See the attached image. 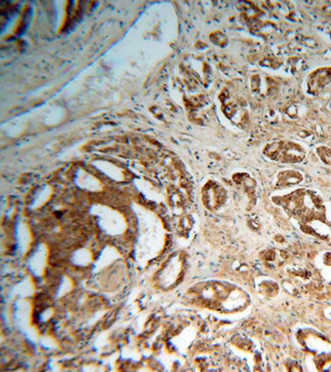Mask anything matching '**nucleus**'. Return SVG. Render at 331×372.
<instances>
[{"instance_id":"obj_1","label":"nucleus","mask_w":331,"mask_h":372,"mask_svg":"<svg viewBox=\"0 0 331 372\" xmlns=\"http://www.w3.org/2000/svg\"><path fill=\"white\" fill-rule=\"evenodd\" d=\"M262 153L272 161L296 164L304 160L307 156V150L295 142L280 140L267 144Z\"/></svg>"},{"instance_id":"obj_2","label":"nucleus","mask_w":331,"mask_h":372,"mask_svg":"<svg viewBox=\"0 0 331 372\" xmlns=\"http://www.w3.org/2000/svg\"><path fill=\"white\" fill-rule=\"evenodd\" d=\"M331 82V67H320L309 74L307 80V92L316 95Z\"/></svg>"},{"instance_id":"obj_3","label":"nucleus","mask_w":331,"mask_h":372,"mask_svg":"<svg viewBox=\"0 0 331 372\" xmlns=\"http://www.w3.org/2000/svg\"><path fill=\"white\" fill-rule=\"evenodd\" d=\"M302 179L303 177L301 172L295 170H284L278 172L277 185H279L280 187L296 185L302 182Z\"/></svg>"},{"instance_id":"obj_4","label":"nucleus","mask_w":331,"mask_h":372,"mask_svg":"<svg viewBox=\"0 0 331 372\" xmlns=\"http://www.w3.org/2000/svg\"><path fill=\"white\" fill-rule=\"evenodd\" d=\"M318 155L320 156L321 161L327 165H331V149L329 147L321 146L317 147Z\"/></svg>"}]
</instances>
